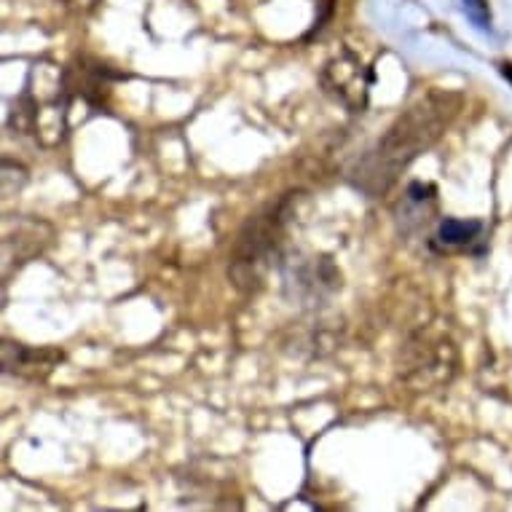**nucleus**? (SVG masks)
<instances>
[{
	"instance_id": "1",
	"label": "nucleus",
	"mask_w": 512,
	"mask_h": 512,
	"mask_svg": "<svg viewBox=\"0 0 512 512\" xmlns=\"http://www.w3.org/2000/svg\"><path fill=\"white\" fill-rule=\"evenodd\" d=\"M462 110V94L429 92L416 100L357 167V185L370 196L387 194L397 175L445 135Z\"/></svg>"
},
{
	"instance_id": "2",
	"label": "nucleus",
	"mask_w": 512,
	"mask_h": 512,
	"mask_svg": "<svg viewBox=\"0 0 512 512\" xmlns=\"http://www.w3.org/2000/svg\"><path fill=\"white\" fill-rule=\"evenodd\" d=\"M285 204L255 215L247 226L239 231V239L231 252L228 277L239 290H258L263 277L269 274L271 263L277 258L282 244V228H285Z\"/></svg>"
},
{
	"instance_id": "3",
	"label": "nucleus",
	"mask_w": 512,
	"mask_h": 512,
	"mask_svg": "<svg viewBox=\"0 0 512 512\" xmlns=\"http://www.w3.org/2000/svg\"><path fill=\"white\" fill-rule=\"evenodd\" d=\"M456 346L443 328L427 325L413 333L400 349V381L413 392H432L448 384L456 373Z\"/></svg>"
},
{
	"instance_id": "4",
	"label": "nucleus",
	"mask_w": 512,
	"mask_h": 512,
	"mask_svg": "<svg viewBox=\"0 0 512 512\" xmlns=\"http://www.w3.org/2000/svg\"><path fill=\"white\" fill-rule=\"evenodd\" d=\"M322 84L341 105L354 113H362L368 105L373 73L354 54H341V57L330 59L328 68L322 70Z\"/></svg>"
},
{
	"instance_id": "5",
	"label": "nucleus",
	"mask_w": 512,
	"mask_h": 512,
	"mask_svg": "<svg viewBox=\"0 0 512 512\" xmlns=\"http://www.w3.org/2000/svg\"><path fill=\"white\" fill-rule=\"evenodd\" d=\"M62 360H65V354L57 349H30V346L11 344V341L3 344V370L14 373V376L30 378V381L49 376Z\"/></svg>"
},
{
	"instance_id": "6",
	"label": "nucleus",
	"mask_w": 512,
	"mask_h": 512,
	"mask_svg": "<svg viewBox=\"0 0 512 512\" xmlns=\"http://www.w3.org/2000/svg\"><path fill=\"white\" fill-rule=\"evenodd\" d=\"M46 223H35V220H25L19 223L14 234H6L3 242V258H6V271L11 263H27L35 255H41V250L49 244V236L43 239L41 231H46Z\"/></svg>"
},
{
	"instance_id": "7",
	"label": "nucleus",
	"mask_w": 512,
	"mask_h": 512,
	"mask_svg": "<svg viewBox=\"0 0 512 512\" xmlns=\"http://www.w3.org/2000/svg\"><path fill=\"white\" fill-rule=\"evenodd\" d=\"M483 220L445 218L435 231V247L440 250H472V244L483 239Z\"/></svg>"
},
{
	"instance_id": "8",
	"label": "nucleus",
	"mask_w": 512,
	"mask_h": 512,
	"mask_svg": "<svg viewBox=\"0 0 512 512\" xmlns=\"http://www.w3.org/2000/svg\"><path fill=\"white\" fill-rule=\"evenodd\" d=\"M435 185L427 183H411L408 191H405V199L400 204V223H403L405 231H411L413 226H424L429 220V215L435 212Z\"/></svg>"
},
{
	"instance_id": "9",
	"label": "nucleus",
	"mask_w": 512,
	"mask_h": 512,
	"mask_svg": "<svg viewBox=\"0 0 512 512\" xmlns=\"http://www.w3.org/2000/svg\"><path fill=\"white\" fill-rule=\"evenodd\" d=\"M62 6H68V9H76V11H89L97 3V0H59Z\"/></svg>"
},
{
	"instance_id": "10",
	"label": "nucleus",
	"mask_w": 512,
	"mask_h": 512,
	"mask_svg": "<svg viewBox=\"0 0 512 512\" xmlns=\"http://www.w3.org/2000/svg\"><path fill=\"white\" fill-rule=\"evenodd\" d=\"M499 70H502V76L507 78V81H510V84H512V65H510V62H504V65Z\"/></svg>"
}]
</instances>
